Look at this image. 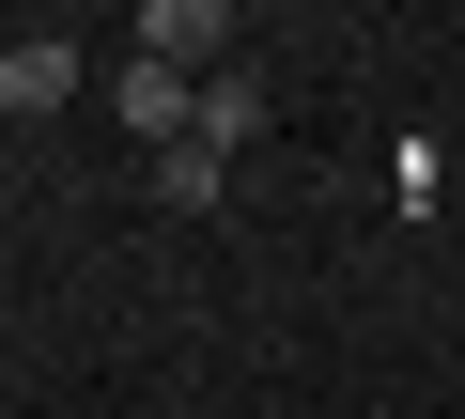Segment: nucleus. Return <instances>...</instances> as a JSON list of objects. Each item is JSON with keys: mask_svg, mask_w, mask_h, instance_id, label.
Segmentation results:
<instances>
[{"mask_svg": "<svg viewBox=\"0 0 465 419\" xmlns=\"http://www.w3.org/2000/svg\"><path fill=\"white\" fill-rule=\"evenodd\" d=\"M186 109H202V78H171V63H124V140H140V155H171V140H186Z\"/></svg>", "mask_w": 465, "mask_h": 419, "instance_id": "nucleus-3", "label": "nucleus"}, {"mask_svg": "<svg viewBox=\"0 0 465 419\" xmlns=\"http://www.w3.org/2000/svg\"><path fill=\"white\" fill-rule=\"evenodd\" d=\"M63 94H78V47L63 32H16V47H0V109H16V125H47Z\"/></svg>", "mask_w": 465, "mask_h": 419, "instance_id": "nucleus-2", "label": "nucleus"}, {"mask_svg": "<svg viewBox=\"0 0 465 419\" xmlns=\"http://www.w3.org/2000/svg\"><path fill=\"white\" fill-rule=\"evenodd\" d=\"M140 63H171V78H217V63H232V16H217V0H155V16H140Z\"/></svg>", "mask_w": 465, "mask_h": 419, "instance_id": "nucleus-1", "label": "nucleus"}, {"mask_svg": "<svg viewBox=\"0 0 465 419\" xmlns=\"http://www.w3.org/2000/svg\"><path fill=\"white\" fill-rule=\"evenodd\" d=\"M140 171H155V202H186V218L232 202V155H217V140H171V155H140Z\"/></svg>", "mask_w": 465, "mask_h": 419, "instance_id": "nucleus-4", "label": "nucleus"}]
</instances>
